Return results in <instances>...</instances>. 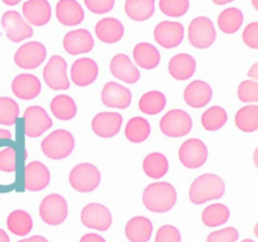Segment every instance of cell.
Returning a JSON list of instances; mask_svg holds the SVG:
<instances>
[{"mask_svg":"<svg viewBox=\"0 0 258 242\" xmlns=\"http://www.w3.org/2000/svg\"><path fill=\"white\" fill-rule=\"evenodd\" d=\"M178 194L173 184L168 182H158L149 184L143 194L144 206L154 213H165L176 203Z\"/></svg>","mask_w":258,"mask_h":242,"instance_id":"6da1fadb","label":"cell"},{"mask_svg":"<svg viewBox=\"0 0 258 242\" xmlns=\"http://www.w3.org/2000/svg\"><path fill=\"white\" fill-rule=\"evenodd\" d=\"M226 193V184L217 174H203L191 183L189 198L194 204H203L208 201L219 199Z\"/></svg>","mask_w":258,"mask_h":242,"instance_id":"7a4b0ae2","label":"cell"},{"mask_svg":"<svg viewBox=\"0 0 258 242\" xmlns=\"http://www.w3.org/2000/svg\"><path fill=\"white\" fill-rule=\"evenodd\" d=\"M42 151L47 158L53 160H62L70 156L75 149V138L67 130L53 131L42 141Z\"/></svg>","mask_w":258,"mask_h":242,"instance_id":"3957f363","label":"cell"},{"mask_svg":"<svg viewBox=\"0 0 258 242\" xmlns=\"http://www.w3.org/2000/svg\"><path fill=\"white\" fill-rule=\"evenodd\" d=\"M101 183V173L93 164L81 163L70 173V184L75 191L90 193L97 189Z\"/></svg>","mask_w":258,"mask_h":242,"instance_id":"277c9868","label":"cell"},{"mask_svg":"<svg viewBox=\"0 0 258 242\" xmlns=\"http://www.w3.org/2000/svg\"><path fill=\"white\" fill-rule=\"evenodd\" d=\"M189 42L198 49H206L211 47L217 38L216 28L213 22L207 17H198L191 20L188 32Z\"/></svg>","mask_w":258,"mask_h":242,"instance_id":"5b68a950","label":"cell"},{"mask_svg":"<svg viewBox=\"0 0 258 242\" xmlns=\"http://www.w3.org/2000/svg\"><path fill=\"white\" fill-rule=\"evenodd\" d=\"M193 121L190 115L183 110H170L160 120V130L169 138H181L190 133Z\"/></svg>","mask_w":258,"mask_h":242,"instance_id":"8992f818","label":"cell"},{"mask_svg":"<svg viewBox=\"0 0 258 242\" xmlns=\"http://www.w3.org/2000/svg\"><path fill=\"white\" fill-rule=\"evenodd\" d=\"M39 216L47 224L58 226L67 219L68 204L59 194H49L39 206Z\"/></svg>","mask_w":258,"mask_h":242,"instance_id":"52a82bcc","label":"cell"},{"mask_svg":"<svg viewBox=\"0 0 258 242\" xmlns=\"http://www.w3.org/2000/svg\"><path fill=\"white\" fill-rule=\"evenodd\" d=\"M24 133L28 138H39L53 126L52 118L40 106H29L23 115Z\"/></svg>","mask_w":258,"mask_h":242,"instance_id":"ba28073f","label":"cell"},{"mask_svg":"<svg viewBox=\"0 0 258 242\" xmlns=\"http://www.w3.org/2000/svg\"><path fill=\"white\" fill-rule=\"evenodd\" d=\"M45 85L52 90H68L70 80L67 77V60L60 55H53L43 70Z\"/></svg>","mask_w":258,"mask_h":242,"instance_id":"9c48e42d","label":"cell"},{"mask_svg":"<svg viewBox=\"0 0 258 242\" xmlns=\"http://www.w3.org/2000/svg\"><path fill=\"white\" fill-rule=\"evenodd\" d=\"M179 159L181 164L189 169L201 168L208 159V149L199 139H188L179 149Z\"/></svg>","mask_w":258,"mask_h":242,"instance_id":"30bf717a","label":"cell"},{"mask_svg":"<svg viewBox=\"0 0 258 242\" xmlns=\"http://www.w3.org/2000/svg\"><path fill=\"white\" fill-rule=\"evenodd\" d=\"M47 50L44 44L39 42H28L17 50L14 62L23 70H34L44 62Z\"/></svg>","mask_w":258,"mask_h":242,"instance_id":"8fae6325","label":"cell"},{"mask_svg":"<svg viewBox=\"0 0 258 242\" xmlns=\"http://www.w3.org/2000/svg\"><path fill=\"white\" fill-rule=\"evenodd\" d=\"M81 221L88 228L107 231L112 224V214L103 204L90 203L81 212Z\"/></svg>","mask_w":258,"mask_h":242,"instance_id":"7c38bea8","label":"cell"},{"mask_svg":"<svg viewBox=\"0 0 258 242\" xmlns=\"http://www.w3.org/2000/svg\"><path fill=\"white\" fill-rule=\"evenodd\" d=\"M2 25L7 33V37L14 43L22 42L33 35L32 27L23 19L19 13L14 10L4 13L2 18Z\"/></svg>","mask_w":258,"mask_h":242,"instance_id":"4fadbf2b","label":"cell"},{"mask_svg":"<svg viewBox=\"0 0 258 242\" xmlns=\"http://www.w3.org/2000/svg\"><path fill=\"white\" fill-rule=\"evenodd\" d=\"M154 38L161 47L175 48L183 42L184 27L179 22H161L156 25L154 30Z\"/></svg>","mask_w":258,"mask_h":242,"instance_id":"5bb4252c","label":"cell"},{"mask_svg":"<svg viewBox=\"0 0 258 242\" xmlns=\"http://www.w3.org/2000/svg\"><path fill=\"white\" fill-rule=\"evenodd\" d=\"M103 105L112 108H127L133 101V93L125 86L116 82H107L101 92Z\"/></svg>","mask_w":258,"mask_h":242,"instance_id":"9a60e30c","label":"cell"},{"mask_svg":"<svg viewBox=\"0 0 258 242\" xmlns=\"http://www.w3.org/2000/svg\"><path fill=\"white\" fill-rule=\"evenodd\" d=\"M91 126L93 133L100 138H113L122 126V116L118 112H100L93 117Z\"/></svg>","mask_w":258,"mask_h":242,"instance_id":"2e32d148","label":"cell"},{"mask_svg":"<svg viewBox=\"0 0 258 242\" xmlns=\"http://www.w3.org/2000/svg\"><path fill=\"white\" fill-rule=\"evenodd\" d=\"M50 182V173L40 161H32L24 169V187L30 192H39L47 188Z\"/></svg>","mask_w":258,"mask_h":242,"instance_id":"e0dca14e","label":"cell"},{"mask_svg":"<svg viewBox=\"0 0 258 242\" xmlns=\"http://www.w3.org/2000/svg\"><path fill=\"white\" fill-rule=\"evenodd\" d=\"M98 66L91 58H80L75 60L71 68V78L80 87L90 86L97 80Z\"/></svg>","mask_w":258,"mask_h":242,"instance_id":"ac0fdd59","label":"cell"},{"mask_svg":"<svg viewBox=\"0 0 258 242\" xmlns=\"http://www.w3.org/2000/svg\"><path fill=\"white\" fill-rule=\"evenodd\" d=\"M95 42L91 33L86 29L71 30L63 38V47L66 52L72 55L88 53L92 50Z\"/></svg>","mask_w":258,"mask_h":242,"instance_id":"d6986e66","label":"cell"},{"mask_svg":"<svg viewBox=\"0 0 258 242\" xmlns=\"http://www.w3.org/2000/svg\"><path fill=\"white\" fill-rule=\"evenodd\" d=\"M213 97L212 87L201 80L193 81L184 91V101L193 108H202L208 105Z\"/></svg>","mask_w":258,"mask_h":242,"instance_id":"ffe728a7","label":"cell"},{"mask_svg":"<svg viewBox=\"0 0 258 242\" xmlns=\"http://www.w3.org/2000/svg\"><path fill=\"white\" fill-rule=\"evenodd\" d=\"M110 71L117 80L130 83V85H134L140 80V71L135 67L128 55L122 54V53L116 54L111 59Z\"/></svg>","mask_w":258,"mask_h":242,"instance_id":"44dd1931","label":"cell"},{"mask_svg":"<svg viewBox=\"0 0 258 242\" xmlns=\"http://www.w3.org/2000/svg\"><path fill=\"white\" fill-rule=\"evenodd\" d=\"M12 91L20 100L29 101L39 95L42 91V85L37 76L30 75V73H22L13 81Z\"/></svg>","mask_w":258,"mask_h":242,"instance_id":"7402d4cb","label":"cell"},{"mask_svg":"<svg viewBox=\"0 0 258 242\" xmlns=\"http://www.w3.org/2000/svg\"><path fill=\"white\" fill-rule=\"evenodd\" d=\"M23 14L28 23L43 27L50 20L52 9L48 0H27L23 4Z\"/></svg>","mask_w":258,"mask_h":242,"instance_id":"603a6c76","label":"cell"},{"mask_svg":"<svg viewBox=\"0 0 258 242\" xmlns=\"http://www.w3.org/2000/svg\"><path fill=\"white\" fill-rule=\"evenodd\" d=\"M55 15L60 24L75 27L85 19V12L77 0H59L55 5Z\"/></svg>","mask_w":258,"mask_h":242,"instance_id":"cb8c5ba5","label":"cell"},{"mask_svg":"<svg viewBox=\"0 0 258 242\" xmlns=\"http://www.w3.org/2000/svg\"><path fill=\"white\" fill-rule=\"evenodd\" d=\"M95 33L98 39L102 40L103 43L113 44L123 37L125 28L120 20L115 19V18H105L96 24Z\"/></svg>","mask_w":258,"mask_h":242,"instance_id":"d4e9b609","label":"cell"},{"mask_svg":"<svg viewBox=\"0 0 258 242\" xmlns=\"http://www.w3.org/2000/svg\"><path fill=\"white\" fill-rule=\"evenodd\" d=\"M151 233H153V223L148 217H134L125 227V234L130 242H149Z\"/></svg>","mask_w":258,"mask_h":242,"instance_id":"484cf974","label":"cell"},{"mask_svg":"<svg viewBox=\"0 0 258 242\" xmlns=\"http://www.w3.org/2000/svg\"><path fill=\"white\" fill-rule=\"evenodd\" d=\"M197 62L190 54L179 53L169 62V73L178 81H185L196 73Z\"/></svg>","mask_w":258,"mask_h":242,"instance_id":"4316f807","label":"cell"},{"mask_svg":"<svg viewBox=\"0 0 258 242\" xmlns=\"http://www.w3.org/2000/svg\"><path fill=\"white\" fill-rule=\"evenodd\" d=\"M134 60L144 70H154L160 63V52L150 43H139L134 48Z\"/></svg>","mask_w":258,"mask_h":242,"instance_id":"83f0119b","label":"cell"},{"mask_svg":"<svg viewBox=\"0 0 258 242\" xmlns=\"http://www.w3.org/2000/svg\"><path fill=\"white\" fill-rule=\"evenodd\" d=\"M125 12L135 22L148 20L155 12V0H126Z\"/></svg>","mask_w":258,"mask_h":242,"instance_id":"f1b7e54d","label":"cell"},{"mask_svg":"<svg viewBox=\"0 0 258 242\" xmlns=\"http://www.w3.org/2000/svg\"><path fill=\"white\" fill-rule=\"evenodd\" d=\"M143 169L151 179H160L166 175L169 170V161L161 153H151L144 159Z\"/></svg>","mask_w":258,"mask_h":242,"instance_id":"f546056e","label":"cell"},{"mask_svg":"<svg viewBox=\"0 0 258 242\" xmlns=\"http://www.w3.org/2000/svg\"><path fill=\"white\" fill-rule=\"evenodd\" d=\"M50 111L59 120L68 121L72 120L77 113V105L70 96L58 95L50 102Z\"/></svg>","mask_w":258,"mask_h":242,"instance_id":"4dcf8cb0","label":"cell"},{"mask_svg":"<svg viewBox=\"0 0 258 242\" xmlns=\"http://www.w3.org/2000/svg\"><path fill=\"white\" fill-rule=\"evenodd\" d=\"M7 224L12 233L17 236H27L33 228V219L28 212L17 209L8 216Z\"/></svg>","mask_w":258,"mask_h":242,"instance_id":"1f68e13d","label":"cell"},{"mask_svg":"<svg viewBox=\"0 0 258 242\" xmlns=\"http://www.w3.org/2000/svg\"><path fill=\"white\" fill-rule=\"evenodd\" d=\"M150 124L146 118L136 116L127 123L125 128V136L131 143H143L150 136Z\"/></svg>","mask_w":258,"mask_h":242,"instance_id":"d6a6232c","label":"cell"},{"mask_svg":"<svg viewBox=\"0 0 258 242\" xmlns=\"http://www.w3.org/2000/svg\"><path fill=\"white\" fill-rule=\"evenodd\" d=\"M243 24V13L238 8H228L223 10L218 17V27L226 34L238 32Z\"/></svg>","mask_w":258,"mask_h":242,"instance_id":"836d02e7","label":"cell"},{"mask_svg":"<svg viewBox=\"0 0 258 242\" xmlns=\"http://www.w3.org/2000/svg\"><path fill=\"white\" fill-rule=\"evenodd\" d=\"M237 128L244 133H253L258 129V106L248 105L239 108L234 117Z\"/></svg>","mask_w":258,"mask_h":242,"instance_id":"e575fe53","label":"cell"},{"mask_svg":"<svg viewBox=\"0 0 258 242\" xmlns=\"http://www.w3.org/2000/svg\"><path fill=\"white\" fill-rule=\"evenodd\" d=\"M166 97L160 91H150L141 96L139 101V108L141 112L148 115H158L165 108Z\"/></svg>","mask_w":258,"mask_h":242,"instance_id":"d590c367","label":"cell"},{"mask_svg":"<svg viewBox=\"0 0 258 242\" xmlns=\"http://www.w3.org/2000/svg\"><path fill=\"white\" fill-rule=\"evenodd\" d=\"M231 212L222 203H214L207 207L202 213V221L208 227H218L228 222Z\"/></svg>","mask_w":258,"mask_h":242,"instance_id":"8d00e7d4","label":"cell"},{"mask_svg":"<svg viewBox=\"0 0 258 242\" xmlns=\"http://www.w3.org/2000/svg\"><path fill=\"white\" fill-rule=\"evenodd\" d=\"M227 121H228V115H227L226 110L219 106H213V107L208 108L202 115V125L208 131L219 130L226 125Z\"/></svg>","mask_w":258,"mask_h":242,"instance_id":"74e56055","label":"cell"},{"mask_svg":"<svg viewBox=\"0 0 258 242\" xmlns=\"http://www.w3.org/2000/svg\"><path fill=\"white\" fill-rule=\"evenodd\" d=\"M19 116V106L13 98L0 97V124L5 126L14 125Z\"/></svg>","mask_w":258,"mask_h":242,"instance_id":"f35d334b","label":"cell"},{"mask_svg":"<svg viewBox=\"0 0 258 242\" xmlns=\"http://www.w3.org/2000/svg\"><path fill=\"white\" fill-rule=\"evenodd\" d=\"M159 8L168 17L179 18L189 10V0H160Z\"/></svg>","mask_w":258,"mask_h":242,"instance_id":"ab89813d","label":"cell"},{"mask_svg":"<svg viewBox=\"0 0 258 242\" xmlns=\"http://www.w3.org/2000/svg\"><path fill=\"white\" fill-rule=\"evenodd\" d=\"M17 149L13 146H5L0 150V171L13 173L17 169Z\"/></svg>","mask_w":258,"mask_h":242,"instance_id":"60d3db41","label":"cell"},{"mask_svg":"<svg viewBox=\"0 0 258 242\" xmlns=\"http://www.w3.org/2000/svg\"><path fill=\"white\" fill-rule=\"evenodd\" d=\"M238 98L242 102H257L258 101V82L257 81L247 80L242 81L238 86Z\"/></svg>","mask_w":258,"mask_h":242,"instance_id":"b9f144b4","label":"cell"},{"mask_svg":"<svg viewBox=\"0 0 258 242\" xmlns=\"http://www.w3.org/2000/svg\"><path fill=\"white\" fill-rule=\"evenodd\" d=\"M239 233L234 227H226L219 231L212 232L207 238V242H236Z\"/></svg>","mask_w":258,"mask_h":242,"instance_id":"7bdbcfd3","label":"cell"},{"mask_svg":"<svg viewBox=\"0 0 258 242\" xmlns=\"http://www.w3.org/2000/svg\"><path fill=\"white\" fill-rule=\"evenodd\" d=\"M155 242H181L180 232L176 227L171 226V224H165L156 232Z\"/></svg>","mask_w":258,"mask_h":242,"instance_id":"ee69618b","label":"cell"},{"mask_svg":"<svg viewBox=\"0 0 258 242\" xmlns=\"http://www.w3.org/2000/svg\"><path fill=\"white\" fill-rule=\"evenodd\" d=\"M85 4L95 14H106L112 10L115 0H85Z\"/></svg>","mask_w":258,"mask_h":242,"instance_id":"f6af8a7d","label":"cell"},{"mask_svg":"<svg viewBox=\"0 0 258 242\" xmlns=\"http://www.w3.org/2000/svg\"><path fill=\"white\" fill-rule=\"evenodd\" d=\"M243 42L252 49H258V23L253 22L243 30Z\"/></svg>","mask_w":258,"mask_h":242,"instance_id":"bcb514c9","label":"cell"},{"mask_svg":"<svg viewBox=\"0 0 258 242\" xmlns=\"http://www.w3.org/2000/svg\"><path fill=\"white\" fill-rule=\"evenodd\" d=\"M80 242H106V239L97 233H87L81 238Z\"/></svg>","mask_w":258,"mask_h":242,"instance_id":"7dc6e473","label":"cell"},{"mask_svg":"<svg viewBox=\"0 0 258 242\" xmlns=\"http://www.w3.org/2000/svg\"><path fill=\"white\" fill-rule=\"evenodd\" d=\"M19 242H48V239L43 236H33L29 237V238L22 239V241Z\"/></svg>","mask_w":258,"mask_h":242,"instance_id":"c3c4849f","label":"cell"},{"mask_svg":"<svg viewBox=\"0 0 258 242\" xmlns=\"http://www.w3.org/2000/svg\"><path fill=\"white\" fill-rule=\"evenodd\" d=\"M248 76L249 77H253L254 80H257L258 78V63H254V65L252 66L251 70L248 71Z\"/></svg>","mask_w":258,"mask_h":242,"instance_id":"681fc988","label":"cell"},{"mask_svg":"<svg viewBox=\"0 0 258 242\" xmlns=\"http://www.w3.org/2000/svg\"><path fill=\"white\" fill-rule=\"evenodd\" d=\"M0 139H12V133L4 129H0Z\"/></svg>","mask_w":258,"mask_h":242,"instance_id":"f907efd6","label":"cell"},{"mask_svg":"<svg viewBox=\"0 0 258 242\" xmlns=\"http://www.w3.org/2000/svg\"><path fill=\"white\" fill-rule=\"evenodd\" d=\"M0 242H10L9 236L7 234V232L2 228H0Z\"/></svg>","mask_w":258,"mask_h":242,"instance_id":"816d5d0a","label":"cell"},{"mask_svg":"<svg viewBox=\"0 0 258 242\" xmlns=\"http://www.w3.org/2000/svg\"><path fill=\"white\" fill-rule=\"evenodd\" d=\"M3 2H4V4L9 5V7H14V5L19 4L22 0H3Z\"/></svg>","mask_w":258,"mask_h":242,"instance_id":"f5cc1de1","label":"cell"},{"mask_svg":"<svg viewBox=\"0 0 258 242\" xmlns=\"http://www.w3.org/2000/svg\"><path fill=\"white\" fill-rule=\"evenodd\" d=\"M212 2L217 5H226V4H228V3L234 2V0H212Z\"/></svg>","mask_w":258,"mask_h":242,"instance_id":"db71d44e","label":"cell"},{"mask_svg":"<svg viewBox=\"0 0 258 242\" xmlns=\"http://www.w3.org/2000/svg\"><path fill=\"white\" fill-rule=\"evenodd\" d=\"M252 3H253V7H254V9L258 10V4H257V0H252Z\"/></svg>","mask_w":258,"mask_h":242,"instance_id":"11a10c76","label":"cell"},{"mask_svg":"<svg viewBox=\"0 0 258 242\" xmlns=\"http://www.w3.org/2000/svg\"><path fill=\"white\" fill-rule=\"evenodd\" d=\"M242 242H254L253 239H249V238H247V239H243V241Z\"/></svg>","mask_w":258,"mask_h":242,"instance_id":"9f6ffc18","label":"cell"}]
</instances>
